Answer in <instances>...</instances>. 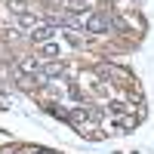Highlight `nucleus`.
<instances>
[{"mask_svg": "<svg viewBox=\"0 0 154 154\" xmlns=\"http://www.w3.org/2000/svg\"><path fill=\"white\" fill-rule=\"evenodd\" d=\"M62 74H65V62L53 59V62H43V65H40V74H37V77H40V83L46 86L49 80H56V77H62Z\"/></svg>", "mask_w": 154, "mask_h": 154, "instance_id": "nucleus-2", "label": "nucleus"}, {"mask_svg": "<svg viewBox=\"0 0 154 154\" xmlns=\"http://www.w3.org/2000/svg\"><path fill=\"white\" fill-rule=\"evenodd\" d=\"M68 43H71V46H80V37H77L74 31H68Z\"/></svg>", "mask_w": 154, "mask_h": 154, "instance_id": "nucleus-11", "label": "nucleus"}, {"mask_svg": "<svg viewBox=\"0 0 154 154\" xmlns=\"http://www.w3.org/2000/svg\"><path fill=\"white\" fill-rule=\"evenodd\" d=\"M102 74H105V77H114V83H130V80H133V74L126 71V68H117V65H105Z\"/></svg>", "mask_w": 154, "mask_h": 154, "instance_id": "nucleus-5", "label": "nucleus"}, {"mask_svg": "<svg viewBox=\"0 0 154 154\" xmlns=\"http://www.w3.org/2000/svg\"><path fill=\"white\" fill-rule=\"evenodd\" d=\"M0 93H3V77H0Z\"/></svg>", "mask_w": 154, "mask_h": 154, "instance_id": "nucleus-12", "label": "nucleus"}, {"mask_svg": "<svg viewBox=\"0 0 154 154\" xmlns=\"http://www.w3.org/2000/svg\"><path fill=\"white\" fill-rule=\"evenodd\" d=\"M40 56H46L49 62H53V59H59V56H62V49H59V43H56V40H49V43H40Z\"/></svg>", "mask_w": 154, "mask_h": 154, "instance_id": "nucleus-7", "label": "nucleus"}, {"mask_svg": "<svg viewBox=\"0 0 154 154\" xmlns=\"http://www.w3.org/2000/svg\"><path fill=\"white\" fill-rule=\"evenodd\" d=\"M16 37H19L16 28H6V31H3V40H16Z\"/></svg>", "mask_w": 154, "mask_h": 154, "instance_id": "nucleus-10", "label": "nucleus"}, {"mask_svg": "<svg viewBox=\"0 0 154 154\" xmlns=\"http://www.w3.org/2000/svg\"><path fill=\"white\" fill-rule=\"evenodd\" d=\"M37 25H40V19H37V16H31V12H22V16H19V28H37Z\"/></svg>", "mask_w": 154, "mask_h": 154, "instance_id": "nucleus-8", "label": "nucleus"}, {"mask_svg": "<svg viewBox=\"0 0 154 154\" xmlns=\"http://www.w3.org/2000/svg\"><path fill=\"white\" fill-rule=\"evenodd\" d=\"M6 6L16 12V16H22V12H25V0H6Z\"/></svg>", "mask_w": 154, "mask_h": 154, "instance_id": "nucleus-9", "label": "nucleus"}, {"mask_svg": "<svg viewBox=\"0 0 154 154\" xmlns=\"http://www.w3.org/2000/svg\"><path fill=\"white\" fill-rule=\"evenodd\" d=\"M19 71H22V77L40 74V59H37V56H22L19 59Z\"/></svg>", "mask_w": 154, "mask_h": 154, "instance_id": "nucleus-4", "label": "nucleus"}, {"mask_svg": "<svg viewBox=\"0 0 154 154\" xmlns=\"http://www.w3.org/2000/svg\"><path fill=\"white\" fill-rule=\"evenodd\" d=\"M83 28L89 34H108L111 31V16L108 12H89V16L83 19Z\"/></svg>", "mask_w": 154, "mask_h": 154, "instance_id": "nucleus-1", "label": "nucleus"}, {"mask_svg": "<svg viewBox=\"0 0 154 154\" xmlns=\"http://www.w3.org/2000/svg\"><path fill=\"white\" fill-rule=\"evenodd\" d=\"M65 12L68 16H86L89 12V0H65Z\"/></svg>", "mask_w": 154, "mask_h": 154, "instance_id": "nucleus-6", "label": "nucleus"}, {"mask_svg": "<svg viewBox=\"0 0 154 154\" xmlns=\"http://www.w3.org/2000/svg\"><path fill=\"white\" fill-rule=\"evenodd\" d=\"M31 34V43H37V46H40V43H49V40H53V37H56V25H37V28L34 31H28Z\"/></svg>", "mask_w": 154, "mask_h": 154, "instance_id": "nucleus-3", "label": "nucleus"}]
</instances>
